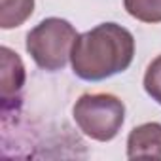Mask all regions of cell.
<instances>
[{
  "label": "cell",
  "mask_w": 161,
  "mask_h": 161,
  "mask_svg": "<svg viewBox=\"0 0 161 161\" xmlns=\"http://www.w3.org/2000/svg\"><path fill=\"white\" fill-rule=\"evenodd\" d=\"M135 57L133 34L118 23H101L78 34L70 63L78 78L101 82L127 70Z\"/></svg>",
  "instance_id": "6da1fadb"
},
{
  "label": "cell",
  "mask_w": 161,
  "mask_h": 161,
  "mask_svg": "<svg viewBox=\"0 0 161 161\" xmlns=\"http://www.w3.org/2000/svg\"><path fill=\"white\" fill-rule=\"evenodd\" d=\"M34 12V0H0V27H21Z\"/></svg>",
  "instance_id": "8992f818"
},
{
  "label": "cell",
  "mask_w": 161,
  "mask_h": 161,
  "mask_svg": "<svg viewBox=\"0 0 161 161\" xmlns=\"http://www.w3.org/2000/svg\"><path fill=\"white\" fill-rule=\"evenodd\" d=\"M127 157L161 159V123L148 121L135 127L127 136Z\"/></svg>",
  "instance_id": "277c9868"
},
{
  "label": "cell",
  "mask_w": 161,
  "mask_h": 161,
  "mask_svg": "<svg viewBox=\"0 0 161 161\" xmlns=\"http://www.w3.org/2000/svg\"><path fill=\"white\" fill-rule=\"evenodd\" d=\"M125 12L142 23H161V0H123Z\"/></svg>",
  "instance_id": "52a82bcc"
},
{
  "label": "cell",
  "mask_w": 161,
  "mask_h": 161,
  "mask_svg": "<svg viewBox=\"0 0 161 161\" xmlns=\"http://www.w3.org/2000/svg\"><path fill=\"white\" fill-rule=\"evenodd\" d=\"M72 116L84 135L99 142H108L121 131L125 104L112 93H86L76 101Z\"/></svg>",
  "instance_id": "7a4b0ae2"
},
{
  "label": "cell",
  "mask_w": 161,
  "mask_h": 161,
  "mask_svg": "<svg viewBox=\"0 0 161 161\" xmlns=\"http://www.w3.org/2000/svg\"><path fill=\"white\" fill-rule=\"evenodd\" d=\"M0 53H2V108H6L25 86V66L21 57L10 47L4 46Z\"/></svg>",
  "instance_id": "5b68a950"
},
{
  "label": "cell",
  "mask_w": 161,
  "mask_h": 161,
  "mask_svg": "<svg viewBox=\"0 0 161 161\" xmlns=\"http://www.w3.org/2000/svg\"><path fill=\"white\" fill-rule=\"evenodd\" d=\"M76 38L78 32L66 19L47 17L27 34V51L40 68L55 72L68 63Z\"/></svg>",
  "instance_id": "3957f363"
},
{
  "label": "cell",
  "mask_w": 161,
  "mask_h": 161,
  "mask_svg": "<svg viewBox=\"0 0 161 161\" xmlns=\"http://www.w3.org/2000/svg\"><path fill=\"white\" fill-rule=\"evenodd\" d=\"M144 91L152 97V101L161 104V55H157L146 68Z\"/></svg>",
  "instance_id": "ba28073f"
}]
</instances>
